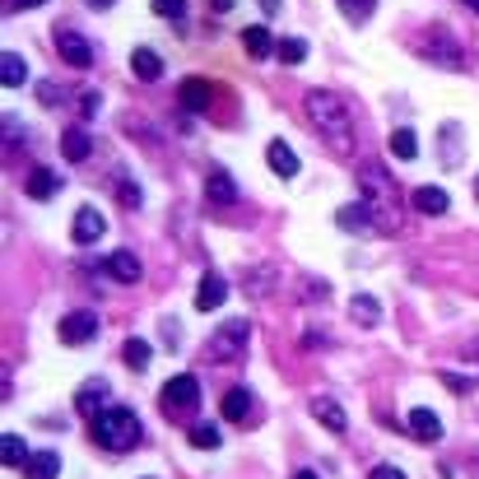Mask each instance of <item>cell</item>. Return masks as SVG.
Segmentation results:
<instances>
[{"instance_id":"obj_1","label":"cell","mask_w":479,"mask_h":479,"mask_svg":"<svg viewBox=\"0 0 479 479\" xmlns=\"http://www.w3.org/2000/svg\"><path fill=\"white\" fill-rule=\"evenodd\" d=\"M303 108H307V121H312L316 130H322V136H326L331 145L350 149L354 117H350V108H344V98H340V93H331V89H312V93L303 98Z\"/></svg>"},{"instance_id":"obj_2","label":"cell","mask_w":479,"mask_h":479,"mask_svg":"<svg viewBox=\"0 0 479 479\" xmlns=\"http://www.w3.org/2000/svg\"><path fill=\"white\" fill-rule=\"evenodd\" d=\"M93 442L108 451H130L140 447V419L130 414L126 405H108L93 414Z\"/></svg>"},{"instance_id":"obj_3","label":"cell","mask_w":479,"mask_h":479,"mask_svg":"<svg viewBox=\"0 0 479 479\" xmlns=\"http://www.w3.org/2000/svg\"><path fill=\"white\" fill-rule=\"evenodd\" d=\"M200 410V382L191 372H177V377L164 386V414L168 419H191Z\"/></svg>"},{"instance_id":"obj_4","label":"cell","mask_w":479,"mask_h":479,"mask_svg":"<svg viewBox=\"0 0 479 479\" xmlns=\"http://www.w3.org/2000/svg\"><path fill=\"white\" fill-rule=\"evenodd\" d=\"M247 335H252V326H247V322H228L215 340H209V359H215V363L237 359V354L247 350Z\"/></svg>"},{"instance_id":"obj_5","label":"cell","mask_w":479,"mask_h":479,"mask_svg":"<svg viewBox=\"0 0 479 479\" xmlns=\"http://www.w3.org/2000/svg\"><path fill=\"white\" fill-rule=\"evenodd\" d=\"M57 51H61V61L75 66V70H89V66H93V47L79 38L75 29H61V33H57Z\"/></svg>"},{"instance_id":"obj_6","label":"cell","mask_w":479,"mask_h":479,"mask_svg":"<svg viewBox=\"0 0 479 479\" xmlns=\"http://www.w3.org/2000/svg\"><path fill=\"white\" fill-rule=\"evenodd\" d=\"M102 228H108V224H102V215H98L93 205H79V209H75V228H70V237H75L79 247L98 243V237H102Z\"/></svg>"},{"instance_id":"obj_7","label":"cell","mask_w":479,"mask_h":479,"mask_svg":"<svg viewBox=\"0 0 479 479\" xmlns=\"http://www.w3.org/2000/svg\"><path fill=\"white\" fill-rule=\"evenodd\" d=\"M98 335V316L93 312H70V316H61V340L66 344H89Z\"/></svg>"},{"instance_id":"obj_8","label":"cell","mask_w":479,"mask_h":479,"mask_svg":"<svg viewBox=\"0 0 479 479\" xmlns=\"http://www.w3.org/2000/svg\"><path fill=\"white\" fill-rule=\"evenodd\" d=\"M359 186H363V196H368L372 205H386V200H391V177H386L377 164H363V168H359Z\"/></svg>"},{"instance_id":"obj_9","label":"cell","mask_w":479,"mask_h":479,"mask_svg":"<svg viewBox=\"0 0 479 479\" xmlns=\"http://www.w3.org/2000/svg\"><path fill=\"white\" fill-rule=\"evenodd\" d=\"M224 298H228V279H224L219 271H205V275H200L196 307H200V312H215V307H224Z\"/></svg>"},{"instance_id":"obj_10","label":"cell","mask_w":479,"mask_h":479,"mask_svg":"<svg viewBox=\"0 0 479 479\" xmlns=\"http://www.w3.org/2000/svg\"><path fill=\"white\" fill-rule=\"evenodd\" d=\"M433 38H438V42H419V51H423V57H429V61H438V66L461 70V66H466V57H461L457 47H451V38H447V33H433Z\"/></svg>"},{"instance_id":"obj_11","label":"cell","mask_w":479,"mask_h":479,"mask_svg":"<svg viewBox=\"0 0 479 479\" xmlns=\"http://www.w3.org/2000/svg\"><path fill=\"white\" fill-rule=\"evenodd\" d=\"M252 410H256V401H252L247 386H233V391L224 395V419H228V423H247Z\"/></svg>"},{"instance_id":"obj_12","label":"cell","mask_w":479,"mask_h":479,"mask_svg":"<svg viewBox=\"0 0 479 479\" xmlns=\"http://www.w3.org/2000/svg\"><path fill=\"white\" fill-rule=\"evenodd\" d=\"M265 158H271L275 177H298V154L288 149L284 140H271V145H265Z\"/></svg>"},{"instance_id":"obj_13","label":"cell","mask_w":479,"mask_h":479,"mask_svg":"<svg viewBox=\"0 0 479 479\" xmlns=\"http://www.w3.org/2000/svg\"><path fill=\"white\" fill-rule=\"evenodd\" d=\"M57 475H61L57 451H33V457L23 461V479H57Z\"/></svg>"},{"instance_id":"obj_14","label":"cell","mask_w":479,"mask_h":479,"mask_svg":"<svg viewBox=\"0 0 479 479\" xmlns=\"http://www.w3.org/2000/svg\"><path fill=\"white\" fill-rule=\"evenodd\" d=\"M410 433H414L419 442H438V438H442V419H438L433 410L419 405V410H410Z\"/></svg>"},{"instance_id":"obj_15","label":"cell","mask_w":479,"mask_h":479,"mask_svg":"<svg viewBox=\"0 0 479 479\" xmlns=\"http://www.w3.org/2000/svg\"><path fill=\"white\" fill-rule=\"evenodd\" d=\"M89 130L84 126H66V136H61V154L70 158V164H84V158H89Z\"/></svg>"},{"instance_id":"obj_16","label":"cell","mask_w":479,"mask_h":479,"mask_svg":"<svg viewBox=\"0 0 479 479\" xmlns=\"http://www.w3.org/2000/svg\"><path fill=\"white\" fill-rule=\"evenodd\" d=\"M130 70H136V79H145V84H154V79L164 75V61H158V51H149V47H136V51H130Z\"/></svg>"},{"instance_id":"obj_17","label":"cell","mask_w":479,"mask_h":479,"mask_svg":"<svg viewBox=\"0 0 479 479\" xmlns=\"http://www.w3.org/2000/svg\"><path fill=\"white\" fill-rule=\"evenodd\" d=\"M438 140H442V168H461V126L457 121L438 126Z\"/></svg>"},{"instance_id":"obj_18","label":"cell","mask_w":479,"mask_h":479,"mask_svg":"<svg viewBox=\"0 0 479 479\" xmlns=\"http://www.w3.org/2000/svg\"><path fill=\"white\" fill-rule=\"evenodd\" d=\"M57 186H61V177L51 168H33L29 182H23V191H29L33 200H51V196H57Z\"/></svg>"},{"instance_id":"obj_19","label":"cell","mask_w":479,"mask_h":479,"mask_svg":"<svg viewBox=\"0 0 479 479\" xmlns=\"http://www.w3.org/2000/svg\"><path fill=\"white\" fill-rule=\"evenodd\" d=\"M205 191H209V200L233 205V200H237V182H233L224 168H209V177H205Z\"/></svg>"},{"instance_id":"obj_20","label":"cell","mask_w":479,"mask_h":479,"mask_svg":"<svg viewBox=\"0 0 479 479\" xmlns=\"http://www.w3.org/2000/svg\"><path fill=\"white\" fill-rule=\"evenodd\" d=\"M335 224L344 233H372V205H344L335 215Z\"/></svg>"},{"instance_id":"obj_21","label":"cell","mask_w":479,"mask_h":479,"mask_svg":"<svg viewBox=\"0 0 479 479\" xmlns=\"http://www.w3.org/2000/svg\"><path fill=\"white\" fill-rule=\"evenodd\" d=\"M447 205H451V196L442 191V186H419V191H414V209H419V215H447Z\"/></svg>"},{"instance_id":"obj_22","label":"cell","mask_w":479,"mask_h":479,"mask_svg":"<svg viewBox=\"0 0 479 479\" xmlns=\"http://www.w3.org/2000/svg\"><path fill=\"white\" fill-rule=\"evenodd\" d=\"M108 275L121 279V284H136V279H140V261H136V252H112V256H108Z\"/></svg>"},{"instance_id":"obj_23","label":"cell","mask_w":479,"mask_h":479,"mask_svg":"<svg viewBox=\"0 0 479 479\" xmlns=\"http://www.w3.org/2000/svg\"><path fill=\"white\" fill-rule=\"evenodd\" d=\"M108 401V382L102 377H93V382H84L79 386V395H75V410H84V414H98V405Z\"/></svg>"},{"instance_id":"obj_24","label":"cell","mask_w":479,"mask_h":479,"mask_svg":"<svg viewBox=\"0 0 479 479\" xmlns=\"http://www.w3.org/2000/svg\"><path fill=\"white\" fill-rule=\"evenodd\" d=\"M350 316H354L359 326H377V322H382V307H377V298H372V294H354Z\"/></svg>"},{"instance_id":"obj_25","label":"cell","mask_w":479,"mask_h":479,"mask_svg":"<svg viewBox=\"0 0 479 479\" xmlns=\"http://www.w3.org/2000/svg\"><path fill=\"white\" fill-rule=\"evenodd\" d=\"M312 414L322 419L331 433H344V423H350V419H344V410H340L335 401H326V395H316V401H312Z\"/></svg>"},{"instance_id":"obj_26","label":"cell","mask_w":479,"mask_h":479,"mask_svg":"<svg viewBox=\"0 0 479 479\" xmlns=\"http://www.w3.org/2000/svg\"><path fill=\"white\" fill-rule=\"evenodd\" d=\"M0 79H5L10 89H19L23 79H29V61H23L19 51H5V57H0Z\"/></svg>"},{"instance_id":"obj_27","label":"cell","mask_w":479,"mask_h":479,"mask_svg":"<svg viewBox=\"0 0 479 479\" xmlns=\"http://www.w3.org/2000/svg\"><path fill=\"white\" fill-rule=\"evenodd\" d=\"M182 108H191V112L209 108V84H205V79H186V84H182Z\"/></svg>"},{"instance_id":"obj_28","label":"cell","mask_w":479,"mask_h":479,"mask_svg":"<svg viewBox=\"0 0 479 479\" xmlns=\"http://www.w3.org/2000/svg\"><path fill=\"white\" fill-rule=\"evenodd\" d=\"M243 47H247L252 61H261V57H271V51H275V38H271V29H247V33H243Z\"/></svg>"},{"instance_id":"obj_29","label":"cell","mask_w":479,"mask_h":479,"mask_svg":"<svg viewBox=\"0 0 479 479\" xmlns=\"http://www.w3.org/2000/svg\"><path fill=\"white\" fill-rule=\"evenodd\" d=\"M414 154H419V140H414V130H410V126L391 130V158H401V164H410Z\"/></svg>"},{"instance_id":"obj_30","label":"cell","mask_w":479,"mask_h":479,"mask_svg":"<svg viewBox=\"0 0 479 479\" xmlns=\"http://www.w3.org/2000/svg\"><path fill=\"white\" fill-rule=\"evenodd\" d=\"M121 359H126V368L145 372V368H149V359H154V350H149L145 340H126V344H121Z\"/></svg>"},{"instance_id":"obj_31","label":"cell","mask_w":479,"mask_h":479,"mask_svg":"<svg viewBox=\"0 0 479 479\" xmlns=\"http://www.w3.org/2000/svg\"><path fill=\"white\" fill-rule=\"evenodd\" d=\"M0 457H5V466H23V461L33 457V451L23 447V438H19V433H5V438H0Z\"/></svg>"},{"instance_id":"obj_32","label":"cell","mask_w":479,"mask_h":479,"mask_svg":"<svg viewBox=\"0 0 479 479\" xmlns=\"http://www.w3.org/2000/svg\"><path fill=\"white\" fill-rule=\"evenodd\" d=\"M224 438H219V423H191V447L200 451H215Z\"/></svg>"},{"instance_id":"obj_33","label":"cell","mask_w":479,"mask_h":479,"mask_svg":"<svg viewBox=\"0 0 479 479\" xmlns=\"http://www.w3.org/2000/svg\"><path fill=\"white\" fill-rule=\"evenodd\" d=\"M372 10H377V0H340V14L350 23H368Z\"/></svg>"},{"instance_id":"obj_34","label":"cell","mask_w":479,"mask_h":479,"mask_svg":"<svg viewBox=\"0 0 479 479\" xmlns=\"http://www.w3.org/2000/svg\"><path fill=\"white\" fill-rule=\"evenodd\" d=\"M275 51H279V61H284V66H298V61L307 57V42H303V38H279Z\"/></svg>"},{"instance_id":"obj_35","label":"cell","mask_w":479,"mask_h":479,"mask_svg":"<svg viewBox=\"0 0 479 479\" xmlns=\"http://www.w3.org/2000/svg\"><path fill=\"white\" fill-rule=\"evenodd\" d=\"M243 284H247V294H256V298H261L265 288H271V265H261V271H247V275H243Z\"/></svg>"},{"instance_id":"obj_36","label":"cell","mask_w":479,"mask_h":479,"mask_svg":"<svg viewBox=\"0 0 479 479\" xmlns=\"http://www.w3.org/2000/svg\"><path fill=\"white\" fill-rule=\"evenodd\" d=\"M154 14L158 19H182L186 14V0H154Z\"/></svg>"},{"instance_id":"obj_37","label":"cell","mask_w":479,"mask_h":479,"mask_svg":"<svg viewBox=\"0 0 479 479\" xmlns=\"http://www.w3.org/2000/svg\"><path fill=\"white\" fill-rule=\"evenodd\" d=\"M117 196H121V205H126V209H136V205L145 200V196H140V191H136V186H130V182H117Z\"/></svg>"},{"instance_id":"obj_38","label":"cell","mask_w":479,"mask_h":479,"mask_svg":"<svg viewBox=\"0 0 479 479\" xmlns=\"http://www.w3.org/2000/svg\"><path fill=\"white\" fill-rule=\"evenodd\" d=\"M372 479H405V470H395V466H377V470H372Z\"/></svg>"},{"instance_id":"obj_39","label":"cell","mask_w":479,"mask_h":479,"mask_svg":"<svg viewBox=\"0 0 479 479\" xmlns=\"http://www.w3.org/2000/svg\"><path fill=\"white\" fill-rule=\"evenodd\" d=\"M98 108H102V98H98V93H84V117H98Z\"/></svg>"},{"instance_id":"obj_40","label":"cell","mask_w":479,"mask_h":479,"mask_svg":"<svg viewBox=\"0 0 479 479\" xmlns=\"http://www.w3.org/2000/svg\"><path fill=\"white\" fill-rule=\"evenodd\" d=\"M209 10H219V14H228V10H233V0H209Z\"/></svg>"},{"instance_id":"obj_41","label":"cell","mask_w":479,"mask_h":479,"mask_svg":"<svg viewBox=\"0 0 479 479\" xmlns=\"http://www.w3.org/2000/svg\"><path fill=\"white\" fill-rule=\"evenodd\" d=\"M261 10L265 14H279V0H261Z\"/></svg>"},{"instance_id":"obj_42","label":"cell","mask_w":479,"mask_h":479,"mask_svg":"<svg viewBox=\"0 0 479 479\" xmlns=\"http://www.w3.org/2000/svg\"><path fill=\"white\" fill-rule=\"evenodd\" d=\"M89 5H93V10H108V5H112V0H89Z\"/></svg>"},{"instance_id":"obj_43","label":"cell","mask_w":479,"mask_h":479,"mask_svg":"<svg viewBox=\"0 0 479 479\" xmlns=\"http://www.w3.org/2000/svg\"><path fill=\"white\" fill-rule=\"evenodd\" d=\"M294 479H316V470H298V475H294Z\"/></svg>"},{"instance_id":"obj_44","label":"cell","mask_w":479,"mask_h":479,"mask_svg":"<svg viewBox=\"0 0 479 479\" xmlns=\"http://www.w3.org/2000/svg\"><path fill=\"white\" fill-rule=\"evenodd\" d=\"M14 5H47V0H14Z\"/></svg>"},{"instance_id":"obj_45","label":"cell","mask_w":479,"mask_h":479,"mask_svg":"<svg viewBox=\"0 0 479 479\" xmlns=\"http://www.w3.org/2000/svg\"><path fill=\"white\" fill-rule=\"evenodd\" d=\"M466 5H470V10H475V14H479V0H466Z\"/></svg>"},{"instance_id":"obj_46","label":"cell","mask_w":479,"mask_h":479,"mask_svg":"<svg viewBox=\"0 0 479 479\" xmlns=\"http://www.w3.org/2000/svg\"><path fill=\"white\" fill-rule=\"evenodd\" d=\"M470 354H479V340H475V344H470Z\"/></svg>"},{"instance_id":"obj_47","label":"cell","mask_w":479,"mask_h":479,"mask_svg":"<svg viewBox=\"0 0 479 479\" xmlns=\"http://www.w3.org/2000/svg\"><path fill=\"white\" fill-rule=\"evenodd\" d=\"M475 191H479V182H475Z\"/></svg>"}]
</instances>
